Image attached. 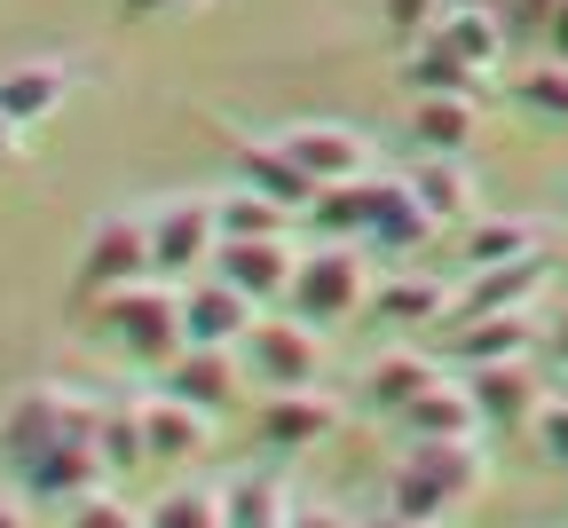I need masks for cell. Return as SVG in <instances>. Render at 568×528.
I'll return each instance as SVG.
<instances>
[{"instance_id": "6da1fadb", "label": "cell", "mask_w": 568, "mask_h": 528, "mask_svg": "<svg viewBox=\"0 0 568 528\" xmlns=\"http://www.w3.org/2000/svg\"><path fill=\"white\" fill-rule=\"evenodd\" d=\"M481 489H489V449H481V434L403 441V458H395V474H387V505L410 512V520H435V528H443V512L474 505Z\"/></svg>"}, {"instance_id": "7a4b0ae2", "label": "cell", "mask_w": 568, "mask_h": 528, "mask_svg": "<svg viewBox=\"0 0 568 528\" xmlns=\"http://www.w3.org/2000/svg\"><path fill=\"white\" fill-rule=\"evenodd\" d=\"M95 324H103V339H111L119 355L159 363V370L190 347V332H182V284H174V276H142V284L103 292V299H95Z\"/></svg>"}, {"instance_id": "3957f363", "label": "cell", "mask_w": 568, "mask_h": 528, "mask_svg": "<svg viewBox=\"0 0 568 528\" xmlns=\"http://www.w3.org/2000/svg\"><path fill=\"white\" fill-rule=\"evenodd\" d=\"M95 426H103V403H95V395H80V387H55V379L17 387V403L0 410V458H9V466L24 474L32 458H48L55 441L95 434Z\"/></svg>"}, {"instance_id": "277c9868", "label": "cell", "mask_w": 568, "mask_h": 528, "mask_svg": "<svg viewBox=\"0 0 568 528\" xmlns=\"http://www.w3.org/2000/svg\"><path fill=\"white\" fill-rule=\"evenodd\" d=\"M293 308L308 324H347L372 308V261L355 237H324L316 253H301V276H293Z\"/></svg>"}, {"instance_id": "5b68a950", "label": "cell", "mask_w": 568, "mask_h": 528, "mask_svg": "<svg viewBox=\"0 0 568 528\" xmlns=\"http://www.w3.org/2000/svg\"><path fill=\"white\" fill-rule=\"evenodd\" d=\"M159 276V245H151V213H103L88 245H80V292L103 299L119 284H142Z\"/></svg>"}, {"instance_id": "8992f818", "label": "cell", "mask_w": 568, "mask_h": 528, "mask_svg": "<svg viewBox=\"0 0 568 528\" xmlns=\"http://www.w3.org/2000/svg\"><path fill=\"white\" fill-rule=\"evenodd\" d=\"M151 245H159V276L190 284L197 268H213V253H222V197H166L151 213Z\"/></svg>"}, {"instance_id": "52a82bcc", "label": "cell", "mask_w": 568, "mask_h": 528, "mask_svg": "<svg viewBox=\"0 0 568 528\" xmlns=\"http://www.w3.org/2000/svg\"><path fill=\"white\" fill-rule=\"evenodd\" d=\"M245 363H253L261 387H316V379H324V339H316V324H308L301 308H293V316H253Z\"/></svg>"}, {"instance_id": "ba28073f", "label": "cell", "mask_w": 568, "mask_h": 528, "mask_svg": "<svg viewBox=\"0 0 568 528\" xmlns=\"http://www.w3.org/2000/svg\"><path fill=\"white\" fill-rule=\"evenodd\" d=\"M111 481V458H103V441L95 434H71V441H55L48 458H32L24 474H17V489L32 497V505H80L88 489H103Z\"/></svg>"}, {"instance_id": "9c48e42d", "label": "cell", "mask_w": 568, "mask_h": 528, "mask_svg": "<svg viewBox=\"0 0 568 528\" xmlns=\"http://www.w3.org/2000/svg\"><path fill=\"white\" fill-rule=\"evenodd\" d=\"M253 316H261V299L237 292L230 276H213V268L197 284H182V332H190V347H245Z\"/></svg>"}, {"instance_id": "30bf717a", "label": "cell", "mask_w": 568, "mask_h": 528, "mask_svg": "<svg viewBox=\"0 0 568 528\" xmlns=\"http://www.w3.org/2000/svg\"><path fill=\"white\" fill-rule=\"evenodd\" d=\"M284 150H293L316 182H355V174H372V134L347 126V119H301V126H284Z\"/></svg>"}, {"instance_id": "8fae6325", "label": "cell", "mask_w": 568, "mask_h": 528, "mask_svg": "<svg viewBox=\"0 0 568 528\" xmlns=\"http://www.w3.org/2000/svg\"><path fill=\"white\" fill-rule=\"evenodd\" d=\"M213 276H230L237 292H253L261 308H268V299H293L301 253L284 245V237H222V253H213Z\"/></svg>"}, {"instance_id": "7c38bea8", "label": "cell", "mask_w": 568, "mask_h": 528, "mask_svg": "<svg viewBox=\"0 0 568 528\" xmlns=\"http://www.w3.org/2000/svg\"><path fill=\"white\" fill-rule=\"evenodd\" d=\"M159 387L222 418V410L237 403V387H245V347H182V355L166 363V379H159Z\"/></svg>"}, {"instance_id": "4fadbf2b", "label": "cell", "mask_w": 568, "mask_h": 528, "mask_svg": "<svg viewBox=\"0 0 568 528\" xmlns=\"http://www.w3.org/2000/svg\"><path fill=\"white\" fill-rule=\"evenodd\" d=\"M261 441L268 449H284V458H293V449H316L332 426H339V403L324 395V387H268V403H261Z\"/></svg>"}, {"instance_id": "5bb4252c", "label": "cell", "mask_w": 568, "mask_h": 528, "mask_svg": "<svg viewBox=\"0 0 568 528\" xmlns=\"http://www.w3.org/2000/svg\"><path fill=\"white\" fill-rule=\"evenodd\" d=\"M466 387H474V403H481V426H506V434H529V418L545 410L529 355H521V363H474Z\"/></svg>"}, {"instance_id": "9a60e30c", "label": "cell", "mask_w": 568, "mask_h": 528, "mask_svg": "<svg viewBox=\"0 0 568 528\" xmlns=\"http://www.w3.org/2000/svg\"><path fill=\"white\" fill-rule=\"evenodd\" d=\"M545 339V324L529 316V308H481V316H466L458 332H450V355L474 370V363H521L529 347Z\"/></svg>"}, {"instance_id": "2e32d148", "label": "cell", "mask_w": 568, "mask_h": 528, "mask_svg": "<svg viewBox=\"0 0 568 528\" xmlns=\"http://www.w3.org/2000/svg\"><path fill=\"white\" fill-rule=\"evenodd\" d=\"M142 441H151L159 466H182V458H205L213 449V410L182 403V395H142Z\"/></svg>"}, {"instance_id": "e0dca14e", "label": "cell", "mask_w": 568, "mask_h": 528, "mask_svg": "<svg viewBox=\"0 0 568 528\" xmlns=\"http://www.w3.org/2000/svg\"><path fill=\"white\" fill-rule=\"evenodd\" d=\"M237 182H253V190H261V197H276L284 213H308V205H316V190H324V182L293 159V150H284V134H268V142H245V150H237Z\"/></svg>"}, {"instance_id": "ac0fdd59", "label": "cell", "mask_w": 568, "mask_h": 528, "mask_svg": "<svg viewBox=\"0 0 568 528\" xmlns=\"http://www.w3.org/2000/svg\"><path fill=\"white\" fill-rule=\"evenodd\" d=\"M443 370H435V355H418V347H387V355H372L364 363V410L372 418H403L426 387H435Z\"/></svg>"}, {"instance_id": "d6986e66", "label": "cell", "mask_w": 568, "mask_h": 528, "mask_svg": "<svg viewBox=\"0 0 568 528\" xmlns=\"http://www.w3.org/2000/svg\"><path fill=\"white\" fill-rule=\"evenodd\" d=\"M379 253H418V245H435L443 237V221L426 213V197L410 190V174L403 182H387L379 174V205H372V230H364Z\"/></svg>"}, {"instance_id": "ffe728a7", "label": "cell", "mask_w": 568, "mask_h": 528, "mask_svg": "<svg viewBox=\"0 0 568 528\" xmlns=\"http://www.w3.org/2000/svg\"><path fill=\"white\" fill-rule=\"evenodd\" d=\"M71 88H80V80H71V63H9V71H0V111H9L17 126H40V119H55L63 103H71Z\"/></svg>"}, {"instance_id": "44dd1931", "label": "cell", "mask_w": 568, "mask_h": 528, "mask_svg": "<svg viewBox=\"0 0 568 528\" xmlns=\"http://www.w3.org/2000/svg\"><path fill=\"white\" fill-rule=\"evenodd\" d=\"M403 441H435V434H489L481 426V403H474V387L466 379H435V387H426L403 418Z\"/></svg>"}, {"instance_id": "7402d4cb", "label": "cell", "mask_w": 568, "mask_h": 528, "mask_svg": "<svg viewBox=\"0 0 568 528\" xmlns=\"http://www.w3.org/2000/svg\"><path fill=\"white\" fill-rule=\"evenodd\" d=\"M545 284H552V261H545V253L489 261V268H474V284H466V316H481V308H529Z\"/></svg>"}, {"instance_id": "603a6c76", "label": "cell", "mask_w": 568, "mask_h": 528, "mask_svg": "<svg viewBox=\"0 0 568 528\" xmlns=\"http://www.w3.org/2000/svg\"><path fill=\"white\" fill-rule=\"evenodd\" d=\"M474 126H481L474 95H418L410 103V134H418V150H435V159H458L474 142Z\"/></svg>"}, {"instance_id": "cb8c5ba5", "label": "cell", "mask_w": 568, "mask_h": 528, "mask_svg": "<svg viewBox=\"0 0 568 528\" xmlns=\"http://www.w3.org/2000/svg\"><path fill=\"white\" fill-rule=\"evenodd\" d=\"M372 205H379V174H355V182H324L308 213H316L324 237H364L372 230Z\"/></svg>"}, {"instance_id": "d4e9b609", "label": "cell", "mask_w": 568, "mask_h": 528, "mask_svg": "<svg viewBox=\"0 0 568 528\" xmlns=\"http://www.w3.org/2000/svg\"><path fill=\"white\" fill-rule=\"evenodd\" d=\"M410 190L426 197V213L443 221H474V174H466V159H435V150H426V166L410 174Z\"/></svg>"}, {"instance_id": "484cf974", "label": "cell", "mask_w": 568, "mask_h": 528, "mask_svg": "<svg viewBox=\"0 0 568 528\" xmlns=\"http://www.w3.org/2000/svg\"><path fill=\"white\" fill-rule=\"evenodd\" d=\"M474 71L481 63H466L443 32H418V48H410V88L418 95H474Z\"/></svg>"}, {"instance_id": "4316f807", "label": "cell", "mask_w": 568, "mask_h": 528, "mask_svg": "<svg viewBox=\"0 0 568 528\" xmlns=\"http://www.w3.org/2000/svg\"><path fill=\"white\" fill-rule=\"evenodd\" d=\"M142 528H230L222 512V489H197V481H174L142 505Z\"/></svg>"}, {"instance_id": "83f0119b", "label": "cell", "mask_w": 568, "mask_h": 528, "mask_svg": "<svg viewBox=\"0 0 568 528\" xmlns=\"http://www.w3.org/2000/svg\"><path fill=\"white\" fill-rule=\"evenodd\" d=\"M435 32H443L466 63H481V71H489L497 55H506V32H514V24H506V9H489V0H481V9H450Z\"/></svg>"}, {"instance_id": "f1b7e54d", "label": "cell", "mask_w": 568, "mask_h": 528, "mask_svg": "<svg viewBox=\"0 0 568 528\" xmlns=\"http://www.w3.org/2000/svg\"><path fill=\"white\" fill-rule=\"evenodd\" d=\"M521 253H545V230H537V221H521V213H506V221H466V261H474V268L521 261Z\"/></svg>"}, {"instance_id": "f546056e", "label": "cell", "mask_w": 568, "mask_h": 528, "mask_svg": "<svg viewBox=\"0 0 568 528\" xmlns=\"http://www.w3.org/2000/svg\"><path fill=\"white\" fill-rule=\"evenodd\" d=\"M222 512H230V528H284V520H293V505H284V489L268 474L222 481Z\"/></svg>"}, {"instance_id": "4dcf8cb0", "label": "cell", "mask_w": 568, "mask_h": 528, "mask_svg": "<svg viewBox=\"0 0 568 528\" xmlns=\"http://www.w3.org/2000/svg\"><path fill=\"white\" fill-rule=\"evenodd\" d=\"M372 316L379 324H435L443 316V284L435 276H387V284H372Z\"/></svg>"}, {"instance_id": "1f68e13d", "label": "cell", "mask_w": 568, "mask_h": 528, "mask_svg": "<svg viewBox=\"0 0 568 528\" xmlns=\"http://www.w3.org/2000/svg\"><path fill=\"white\" fill-rule=\"evenodd\" d=\"M213 197H222V237H284V205H276V197H261L253 182L213 190Z\"/></svg>"}, {"instance_id": "d6a6232c", "label": "cell", "mask_w": 568, "mask_h": 528, "mask_svg": "<svg viewBox=\"0 0 568 528\" xmlns=\"http://www.w3.org/2000/svg\"><path fill=\"white\" fill-rule=\"evenodd\" d=\"M514 95H521V111H537L545 126H568V55H552V63L521 71Z\"/></svg>"}, {"instance_id": "836d02e7", "label": "cell", "mask_w": 568, "mask_h": 528, "mask_svg": "<svg viewBox=\"0 0 568 528\" xmlns=\"http://www.w3.org/2000/svg\"><path fill=\"white\" fill-rule=\"evenodd\" d=\"M95 441H103L111 474H119V466H134V458H151V441H142V403H103V426H95Z\"/></svg>"}, {"instance_id": "e575fe53", "label": "cell", "mask_w": 568, "mask_h": 528, "mask_svg": "<svg viewBox=\"0 0 568 528\" xmlns=\"http://www.w3.org/2000/svg\"><path fill=\"white\" fill-rule=\"evenodd\" d=\"M63 528H142V505H126V497L103 481V489H88L80 505H63Z\"/></svg>"}, {"instance_id": "d590c367", "label": "cell", "mask_w": 568, "mask_h": 528, "mask_svg": "<svg viewBox=\"0 0 568 528\" xmlns=\"http://www.w3.org/2000/svg\"><path fill=\"white\" fill-rule=\"evenodd\" d=\"M529 449H537L545 466L568 474V395H545V410L529 418Z\"/></svg>"}, {"instance_id": "8d00e7d4", "label": "cell", "mask_w": 568, "mask_h": 528, "mask_svg": "<svg viewBox=\"0 0 568 528\" xmlns=\"http://www.w3.org/2000/svg\"><path fill=\"white\" fill-rule=\"evenodd\" d=\"M379 17H387L395 32H410V40H418V32H435V24L450 17V0H379Z\"/></svg>"}, {"instance_id": "74e56055", "label": "cell", "mask_w": 568, "mask_h": 528, "mask_svg": "<svg viewBox=\"0 0 568 528\" xmlns=\"http://www.w3.org/2000/svg\"><path fill=\"white\" fill-rule=\"evenodd\" d=\"M213 0H119V24H166V17H197Z\"/></svg>"}, {"instance_id": "f35d334b", "label": "cell", "mask_w": 568, "mask_h": 528, "mask_svg": "<svg viewBox=\"0 0 568 528\" xmlns=\"http://www.w3.org/2000/svg\"><path fill=\"white\" fill-rule=\"evenodd\" d=\"M545 17H552V0H506V24L514 32H545Z\"/></svg>"}, {"instance_id": "ab89813d", "label": "cell", "mask_w": 568, "mask_h": 528, "mask_svg": "<svg viewBox=\"0 0 568 528\" xmlns=\"http://www.w3.org/2000/svg\"><path fill=\"white\" fill-rule=\"evenodd\" d=\"M284 528H355L347 512H332V505H293V520Z\"/></svg>"}, {"instance_id": "60d3db41", "label": "cell", "mask_w": 568, "mask_h": 528, "mask_svg": "<svg viewBox=\"0 0 568 528\" xmlns=\"http://www.w3.org/2000/svg\"><path fill=\"white\" fill-rule=\"evenodd\" d=\"M24 134H32V126H17L9 111H0V166H17V159H24Z\"/></svg>"}, {"instance_id": "b9f144b4", "label": "cell", "mask_w": 568, "mask_h": 528, "mask_svg": "<svg viewBox=\"0 0 568 528\" xmlns=\"http://www.w3.org/2000/svg\"><path fill=\"white\" fill-rule=\"evenodd\" d=\"M545 48L568 55V0H552V17H545Z\"/></svg>"}, {"instance_id": "7bdbcfd3", "label": "cell", "mask_w": 568, "mask_h": 528, "mask_svg": "<svg viewBox=\"0 0 568 528\" xmlns=\"http://www.w3.org/2000/svg\"><path fill=\"white\" fill-rule=\"evenodd\" d=\"M24 505H32L24 489H17V497H9V489H0V528H32V512H24Z\"/></svg>"}, {"instance_id": "ee69618b", "label": "cell", "mask_w": 568, "mask_h": 528, "mask_svg": "<svg viewBox=\"0 0 568 528\" xmlns=\"http://www.w3.org/2000/svg\"><path fill=\"white\" fill-rule=\"evenodd\" d=\"M355 528H435V520H410V512H395V505H387V512H372V520H355Z\"/></svg>"}, {"instance_id": "f6af8a7d", "label": "cell", "mask_w": 568, "mask_h": 528, "mask_svg": "<svg viewBox=\"0 0 568 528\" xmlns=\"http://www.w3.org/2000/svg\"><path fill=\"white\" fill-rule=\"evenodd\" d=\"M545 339H552V355H560V363H568V308H560V316H552V332H545Z\"/></svg>"}, {"instance_id": "bcb514c9", "label": "cell", "mask_w": 568, "mask_h": 528, "mask_svg": "<svg viewBox=\"0 0 568 528\" xmlns=\"http://www.w3.org/2000/svg\"><path fill=\"white\" fill-rule=\"evenodd\" d=\"M450 9H481V0H450Z\"/></svg>"}]
</instances>
